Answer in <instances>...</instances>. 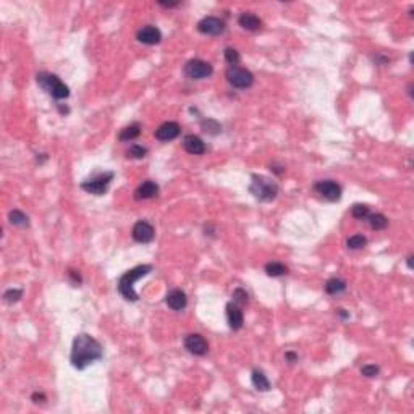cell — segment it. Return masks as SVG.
Returning a JSON list of instances; mask_svg holds the SVG:
<instances>
[{
	"mask_svg": "<svg viewBox=\"0 0 414 414\" xmlns=\"http://www.w3.org/2000/svg\"><path fill=\"white\" fill-rule=\"evenodd\" d=\"M314 191L329 202L340 201L342 199V194H343V188L333 180H319V181H316L314 183Z\"/></svg>",
	"mask_w": 414,
	"mask_h": 414,
	"instance_id": "cell-8",
	"label": "cell"
},
{
	"mask_svg": "<svg viewBox=\"0 0 414 414\" xmlns=\"http://www.w3.org/2000/svg\"><path fill=\"white\" fill-rule=\"evenodd\" d=\"M183 345H184V350L194 356H204L209 351V345L206 342V338L199 335V333H189V335H186Z\"/></svg>",
	"mask_w": 414,
	"mask_h": 414,
	"instance_id": "cell-10",
	"label": "cell"
},
{
	"mask_svg": "<svg viewBox=\"0 0 414 414\" xmlns=\"http://www.w3.org/2000/svg\"><path fill=\"white\" fill-rule=\"evenodd\" d=\"M251 382H252V385H254L256 390L259 392H267L270 390V382L267 379V375H265L262 370H252V374H251Z\"/></svg>",
	"mask_w": 414,
	"mask_h": 414,
	"instance_id": "cell-19",
	"label": "cell"
},
{
	"mask_svg": "<svg viewBox=\"0 0 414 414\" xmlns=\"http://www.w3.org/2000/svg\"><path fill=\"white\" fill-rule=\"evenodd\" d=\"M31 400H33L34 403H42V401H46V395H44V393L36 392V393L31 395Z\"/></svg>",
	"mask_w": 414,
	"mask_h": 414,
	"instance_id": "cell-35",
	"label": "cell"
},
{
	"mask_svg": "<svg viewBox=\"0 0 414 414\" xmlns=\"http://www.w3.org/2000/svg\"><path fill=\"white\" fill-rule=\"evenodd\" d=\"M160 7H164V8H175L180 5V2H159Z\"/></svg>",
	"mask_w": 414,
	"mask_h": 414,
	"instance_id": "cell-36",
	"label": "cell"
},
{
	"mask_svg": "<svg viewBox=\"0 0 414 414\" xmlns=\"http://www.w3.org/2000/svg\"><path fill=\"white\" fill-rule=\"evenodd\" d=\"M406 264H408V269H413V256L406 257Z\"/></svg>",
	"mask_w": 414,
	"mask_h": 414,
	"instance_id": "cell-39",
	"label": "cell"
},
{
	"mask_svg": "<svg viewBox=\"0 0 414 414\" xmlns=\"http://www.w3.org/2000/svg\"><path fill=\"white\" fill-rule=\"evenodd\" d=\"M59 109H60V112H61V114H68V112H70V110H68L66 107H61V106H60Z\"/></svg>",
	"mask_w": 414,
	"mask_h": 414,
	"instance_id": "cell-40",
	"label": "cell"
},
{
	"mask_svg": "<svg viewBox=\"0 0 414 414\" xmlns=\"http://www.w3.org/2000/svg\"><path fill=\"white\" fill-rule=\"evenodd\" d=\"M8 220H10V224L11 225H15V227H20V228H24V227H28L29 225V219H28V215L21 212V211H18V209H13V211H10L8 214Z\"/></svg>",
	"mask_w": 414,
	"mask_h": 414,
	"instance_id": "cell-23",
	"label": "cell"
},
{
	"mask_svg": "<svg viewBox=\"0 0 414 414\" xmlns=\"http://www.w3.org/2000/svg\"><path fill=\"white\" fill-rule=\"evenodd\" d=\"M367 222L372 230H384V228L388 225V219L384 214H369Z\"/></svg>",
	"mask_w": 414,
	"mask_h": 414,
	"instance_id": "cell-24",
	"label": "cell"
},
{
	"mask_svg": "<svg viewBox=\"0 0 414 414\" xmlns=\"http://www.w3.org/2000/svg\"><path fill=\"white\" fill-rule=\"evenodd\" d=\"M201 126L206 133L209 134H219L222 131V125L219 121H215L212 118H207V120H202L201 121Z\"/></svg>",
	"mask_w": 414,
	"mask_h": 414,
	"instance_id": "cell-27",
	"label": "cell"
},
{
	"mask_svg": "<svg viewBox=\"0 0 414 414\" xmlns=\"http://www.w3.org/2000/svg\"><path fill=\"white\" fill-rule=\"evenodd\" d=\"M152 272V265L151 264H143V265H136V267L126 270L125 274L120 277L118 280V293L123 296V299L126 301H138V295L134 292V283L138 282L139 279H143L147 274H151Z\"/></svg>",
	"mask_w": 414,
	"mask_h": 414,
	"instance_id": "cell-2",
	"label": "cell"
},
{
	"mask_svg": "<svg viewBox=\"0 0 414 414\" xmlns=\"http://www.w3.org/2000/svg\"><path fill=\"white\" fill-rule=\"evenodd\" d=\"M239 52L237 51V49H233V47H227L225 49V61L230 66H237L239 63Z\"/></svg>",
	"mask_w": 414,
	"mask_h": 414,
	"instance_id": "cell-29",
	"label": "cell"
},
{
	"mask_svg": "<svg viewBox=\"0 0 414 414\" xmlns=\"http://www.w3.org/2000/svg\"><path fill=\"white\" fill-rule=\"evenodd\" d=\"M146 154H147V149H146L144 146H139V144H133L126 151V156L129 159H144Z\"/></svg>",
	"mask_w": 414,
	"mask_h": 414,
	"instance_id": "cell-30",
	"label": "cell"
},
{
	"mask_svg": "<svg viewBox=\"0 0 414 414\" xmlns=\"http://www.w3.org/2000/svg\"><path fill=\"white\" fill-rule=\"evenodd\" d=\"M36 81H38L41 88L44 89L47 94H51L55 101H61V99H66L70 96L68 86L61 81L57 75H52V73H38Z\"/></svg>",
	"mask_w": 414,
	"mask_h": 414,
	"instance_id": "cell-4",
	"label": "cell"
},
{
	"mask_svg": "<svg viewBox=\"0 0 414 414\" xmlns=\"http://www.w3.org/2000/svg\"><path fill=\"white\" fill-rule=\"evenodd\" d=\"M114 172H104L99 174L91 180H86L81 183V189H84L86 193L94 194V196H102L109 189V184L114 180Z\"/></svg>",
	"mask_w": 414,
	"mask_h": 414,
	"instance_id": "cell-6",
	"label": "cell"
},
{
	"mask_svg": "<svg viewBox=\"0 0 414 414\" xmlns=\"http://www.w3.org/2000/svg\"><path fill=\"white\" fill-rule=\"evenodd\" d=\"M249 193L256 197L257 201L262 202H270L274 201L277 194H279V184L274 180L264 177V175H251V184H249Z\"/></svg>",
	"mask_w": 414,
	"mask_h": 414,
	"instance_id": "cell-3",
	"label": "cell"
},
{
	"mask_svg": "<svg viewBox=\"0 0 414 414\" xmlns=\"http://www.w3.org/2000/svg\"><path fill=\"white\" fill-rule=\"evenodd\" d=\"M183 71H184V75H186V78H189V79H206L214 73V68L206 60L193 59L184 65Z\"/></svg>",
	"mask_w": 414,
	"mask_h": 414,
	"instance_id": "cell-7",
	"label": "cell"
},
{
	"mask_svg": "<svg viewBox=\"0 0 414 414\" xmlns=\"http://www.w3.org/2000/svg\"><path fill=\"white\" fill-rule=\"evenodd\" d=\"M197 31L206 36H220L225 33V21L217 16H204L197 23Z\"/></svg>",
	"mask_w": 414,
	"mask_h": 414,
	"instance_id": "cell-9",
	"label": "cell"
},
{
	"mask_svg": "<svg viewBox=\"0 0 414 414\" xmlns=\"http://www.w3.org/2000/svg\"><path fill=\"white\" fill-rule=\"evenodd\" d=\"M23 296V290L20 288H10L3 293V301L7 304H15V302L20 301V298Z\"/></svg>",
	"mask_w": 414,
	"mask_h": 414,
	"instance_id": "cell-28",
	"label": "cell"
},
{
	"mask_svg": "<svg viewBox=\"0 0 414 414\" xmlns=\"http://www.w3.org/2000/svg\"><path fill=\"white\" fill-rule=\"evenodd\" d=\"M285 359L290 364H293V362H298L299 357H298V355H296V353H293V351H287V353H285Z\"/></svg>",
	"mask_w": 414,
	"mask_h": 414,
	"instance_id": "cell-34",
	"label": "cell"
},
{
	"mask_svg": "<svg viewBox=\"0 0 414 414\" xmlns=\"http://www.w3.org/2000/svg\"><path fill=\"white\" fill-rule=\"evenodd\" d=\"M337 314H338V316L342 317V319H345V320H347V319H350V314H348L347 311H345V309H338V311H337Z\"/></svg>",
	"mask_w": 414,
	"mask_h": 414,
	"instance_id": "cell-37",
	"label": "cell"
},
{
	"mask_svg": "<svg viewBox=\"0 0 414 414\" xmlns=\"http://www.w3.org/2000/svg\"><path fill=\"white\" fill-rule=\"evenodd\" d=\"M374 61H375V63H387L388 59L387 57H380V55H379L377 59H374Z\"/></svg>",
	"mask_w": 414,
	"mask_h": 414,
	"instance_id": "cell-38",
	"label": "cell"
},
{
	"mask_svg": "<svg viewBox=\"0 0 414 414\" xmlns=\"http://www.w3.org/2000/svg\"><path fill=\"white\" fill-rule=\"evenodd\" d=\"M139 134H141V125L139 123H131L129 126L121 129L120 134H118V139L121 141V143H128V141L136 139Z\"/></svg>",
	"mask_w": 414,
	"mask_h": 414,
	"instance_id": "cell-20",
	"label": "cell"
},
{
	"mask_svg": "<svg viewBox=\"0 0 414 414\" xmlns=\"http://www.w3.org/2000/svg\"><path fill=\"white\" fill-rule=\"evenodd\" d=\"M325 292L332 295V296H337V295H342L347 292V282L342 280V279H330L325 282Z\"/></svg>",
	"mask_w": 414,
	"mask_h": 414,
	"instance_id": "cell-21",
	"label": "cell"
},
{
	"mask_svg": "<svg viewBox=\"0 0 414 414\" xmlns=\"http://www.w3.org/2000/svg\"><path fill=\"white\" fill-rule=\"evenodd\" d=\"M180 131L181 128L177 121H165L156 129V139L162 141V143H169V141L177 139L180 136Z\"/></svg>",
	"mask_w": 414,
	"mask_h": 414,
	"instance_id": "cell-13",
	"label": "cell"
},
{
	"mask_svg": "<svg viewBox=\"0 0 414 414\" xmlns=\"http://www.w3.org/2000/svg\"><path fill=\"white\" fill-rule=\"evenodd\" d=\"M165 302L167 306L170 309H174V311H183L184 307L188 304V298H186V293L183 292V290H172V292L165 296Z\"/></svg>",
	"mask_w": 414,
	"mask_h": 414,
	"instance_id": "cell-17",
	"label": "cell"
},
{
	"mask_svg": "<svg viewBox=\"0 0 414 414\" xmlns=\"http://www.w3.org/2000/svg\"><path fill=\"white\" fill-rule=\"evenodd\" d=\"M183 147L184 151L193 154V156H202L204 152H206V143L199 138V136L196 134H186L183 139Z\"/></svg>",
	"mask_w": 414,
	"mask_h": 414,
	"instance_id": "cell-16",
	"label": "cell"
},
{
	"mask_svg": "<svg viewBox=\"0 0 414 414\" xmlns=\"http://www.w3.org/2000/svg\"><path fill=\"white\" fill-rule=\"evenodd\" d=\"M265 274H267L269 277H274V279H277V277H283V275H287L288 274V267L285 264H282V262H267L265 264Z\"/></svg>",
	"mask_w": 414,
	"mask_h": 414,
	"instance_id": "cell-22",
	"label": "cell"
},
{
	"mask_svg": "<svg viewBox=\"0 0 414 414\" xmlns=\"http://www.w3.org/2000/svg\"><path fill=\"white\" fill-rule=\"evenodd\" d=\"M380 372L379 366H375V364H366V366L361 367V374L364 377H367V379H372V377H377Z\"/></svg>",
	"mask_w": 414,
	"mask_h": 414,
	"instance_id": "cell-32",
	"label": "cell"
},
{
	"mask_svg": "<svg viewBox=\"0 0 414 414\" xmlns=\"http://www.w3.org/2000/svg\"><path fill=\"white\" fill-rule=\"evenodd\" d=\"M136 39H138L141 44H144V46H156V44H159L160 41H162V33H160L159 28L147 24V26L141 28L138 31V34H136Z\"/></svg>",
	"mask_w": 414,
	"mask_h": 414,
	"instance_id": "cell-14",
	"label": "cell"
},
{
	"mask_svg": "<svg viewBox=\"0 0 414 414\" xmlns=\"http://www.w3.org/2000/svg\"><path fill=\"white\" fill-rule=\"evenodd\" d=\"M238 24L246 31H257L259 28L262 26V21L257 15L251 13V11H244V13L239 15Z\"/></svg>",
	"mask_w": 414,
	"mask_h": 414,
	"instance_id": "cell-18",
	"label": "cell"
},
{
	"mask_svg": "<svg viewBox=\"0 0 414 414\" xmlns=\"http://www.w3.org/2000/svg\"><path fill=\"white\" fill-rule=\"evenodd\" d=\"M366 243H367L366 237H362V235H353V237L348 238L347 246H348L350 249L356 251V249H362L364 246H366Z\"/></svg>",
	"mask_w": 414,
	"mask_h": 414,
	"instance_id": "cell-26",
	"label": "cell"
},
{
	"mask_svg": "<svg viewBox=\"0 0 414 414\" xmlns=\"http://www.w3.org/2000/svg\"><path fill=\"white\" fill-rule=\"evenodd\" d=\"M102 356H104L102 345L92 335H89V333H79L73 340L70 362L75 369L83 370L88 366H91V364L101 361Z\"/></svg>",
	"mask_w": 414,
	"mask_h": 414,
	"instance_id": "cell-1",
	"label": "cell"
},
{
	"mask_svg": "<svg viewBox=\"0 0 414 414\" xmlns=\"http://www.w3.org/2000/svg\"><path fill=\"white\" fill-rule=\"evenodd\" d=\"M227 322H228V327H230L233 332L241 330V327H243V324H244L243 309H241V306H238L237 302H233V301L227 304Z\"/></svg>",
	"mask_w": 414,
	"mask_h": 414,
	"instance_id": "cell-12",
	"label": "cell"
},
{
	"mask_svg": "<svg viewBox=\"0 0 414 414\" xmlns=\"http://www.w3.org/2000/svg\"><path fill=\"white\" fill-rule=\"evenodd\" d=\"M225 78L237 89H248L254 84V75L241 66H228L225 71Z\"/></svg>",
	"mask_w": 414,
	"mask_h": 414,
	"instance_id": "cell-5",
	"label": "cell"
},
{
	"mask_svg": "<svg viewBox=\"0 0 414 414\" xmlns=\"http://www.w3.org/2000/svg\"><path fill=\"white\" fill-rule=\"evenodd\" d=\"M159 194V184L152 180H146L139 184L134 191V199L138 201H146V199H152Z\"/></svg>",
	"mask_w": 414,
	"mask_h": 414,
	"instance_id": "cell-15",
	"label": "cell"
},
{
	"mask_svg": "<svg viewBox=\"0 0 414 414\" xmlns=\"http://www.w3.org/2000/svg\"><path fill=\"white\" fill-rule=\"evenodd\" d=\"M369 214H370V209H369V206H366V204H355V206L351 207V215L357 220L367 219Z\"/></svg>",
	"mask_w": 414,
	"mask_h": 414,
	"instance_id": "cell-25",
	"label": "cell"
},
{
	"mask_svg": "<svg viewBox=\"0 0 414 414\" xmlns=\"http://www.w3.org/2000/svg\"><path fill=\"white\" fill-rule=\"evenodd\" d=\"M131 235H133V239L136 241V243L147 244L154 239V237H156V230H154V227L149 224V222L139 220V222H136L134 224Z\"/></svg>",
	"mask_w": 414,
	"mask_h": 414,
	"instance_id": "cell-11",
	"label": "cell"
},
{
	"mask_svg": "<svg viewBox=\"0 0 414 414\" xmlns=\"http://www.w3.org/2000/svg\"><path fill=\"white\" fill-rule=\"evenodd\" d=\"M68 277H70V279L73 280V283H75V285H81L83 279H81V275H79V272H76V270H68Z\"/></svg>",
	"mask_w": 414,
	"mask_h": 414,
	"instance_id": "cell-33",
	"label": "cell"
},
{
	"mask_svg": "<svg viewBox=\"0 0 414 414\" xmlns=\"http://www.w3.org/2000/svg\"><path fill=\"white\" fill-rule=\"evenodd\" d=\"M232 298H233V302H237L238 306H241L243 307L246 302H248V299H249V295H248V292H246V290H243V288H237L233 292V295H232Z\"/></svg>",
	"mask_w": 414,
	"mask_h": 414,
	"instance_id": "cell-31",
	"label": "cell"
}]
</instances>
